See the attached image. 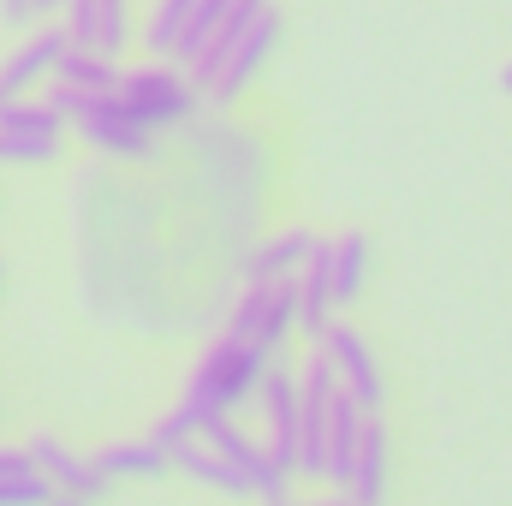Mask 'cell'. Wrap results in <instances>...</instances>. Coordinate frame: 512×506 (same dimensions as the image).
Here are the masks:
<instances>
[{
  "mask_svg": "<svg viewBox=\"0 0 512 506\" xmlns=\"http://www.w3.org/2000/svg\"><path fill=\"white\" fill-rule=\"evenodd\" d=\"M268 346H256L245 334H221L209 352H203V364H197V376L185 387V399H179V411L173 417H161V429H155V441L161 447H173V441H185V435H203L215 417H227L233 405H245L256 399V387L268 376Z\"/></svg>",
  "mask_w": 512,
  "mask_h": 506,
  "instance_id": "obj_1",
  "label": "cell"
},
{
  "mask_svg": "<svg viewBox=\"0 0 512 506\" xmlns=\"http://www.w3.org/2000/svg\"><path fill=\"white\" fill-rule=\"evenodd\" d=\"M114 96H120V108H126L131 120L149 126V131L185 126V120L203 108V90H197L185 72H173V66H137V72H120Z\"/></svg>",
  "mask_w": 512,
  "mask_h": 506,
  "instance_id": "obj_2",
  "label": "cell"
},
{
  "mask_svg": "<svg viewBox=\"0 0 512 506\" xmlns=\"http://www.w3.org/2000/svg\"><path fill=\"white\" fill-rule=\"evenodd\" d=\"M72 131H78L90 149L114 155V161H155V131L137 126L126 108H120V96H114V90H90V96H84V108L72 114Z\"/></svg>",
  "mask_w": 512,
  "mask_h": 506,
  "instance_id": "obj_3",
  "label": "cell"
},
{
  "mask_svg": "<svg viewBox=\"0 0 512 506\" xmlns=\"http://www.w3.org/2000/svg\"><path fill=\"white\" fill-rule=\"evenodd\" d=\"M274 42H280V12H274V0H268V6L256 12L251 24H245V30L233 36V48L221 54L215 78L203 84V102H209V108H227V102H233V96H239V90L251 84L256 72H262V60L274 54Z\"/></svg>",
  "mask_w": 512,
  "mask_h": 506,
  "instance_id": "obj_4",
  "label": "cell"
},
{
  "mask_svg": "<svg viewBox=\"0 0 512 506\" xmlns=\"http://www.w3.org/2000/svg\"><path fill=\"white\" fill-rule=\"evenodd\" d=\"M227 328L256 340V346H268V352H280L286 334L298 328V280H251L245 298L233 304Z\"/></svg>",
  "mask_w": 512,
  "mask_h": 506,
  "instance_id": "obj_5",
  "label": "cell"
},
{
  "mask_svg": "<svg viewBox=\"0 0 512 506\" xmlns=\"http://www.w3.org/2000/svg\"><path fill=\"white\" fill-rule=\"evenodd\" d=\"M203 435H209V441H215V447H221V453L239 465V471H245V483H251L256 501H268V506L292 501V471H286V465H280V459H274L262 441H251V435H245L233 417H215Z\"/></svg>",
  "mask_w": 512,
  "mask_h": 506,
  "instance_id": "obj_6",
  "label": "cell"
},
{
  "mask_svg": "<svg viewBox=\"0 0 512 506\" xmlns=\"http://www.w3.org/2000/svg\"><path fill=\"white\" fill-rule=\"evenodd\" d=\"M328 358H334V370H340V387L364 405V411H382V370H376V352L364 346V334L358 328H346V322H328V334L316 340Z\"/></svg>",
  "mask_w": 512,
  "mask_h": 506,
  "instance_id": "obj_7",
  "label": "cell"
},
{
  "mask_svg": "<svg viewBox=\"0 0 512 506\" xmlns=\"http://www.w3.org/2000/svg\"><path fill=\"white\" fill-rule=\"evenodd\" d=\"M256 399H262V417H268V453L298 477V429H304V405H298V381L286 376V370H274L268 364V376L256 387Z\"/></svg>",
  "mask_w": 512,
  "mask_h": 506,
  "instance_id": "obj_8",
  "label": "cell"
},
{
  "mask_svg": "<svg viewBox=\"0 0 512 506\" xmlns=\"http://www.w3.org/2000/svg\"><path fill=\"white\" fill-rule=\"evenodd\" d=\"M24 453H30V465L54 483V489H66V495H84V501H96L102 495V465H90V459H78L72 447H60L54 435H30L24 441Z\"/></svg>",
  "mask_w": 512,
  "mask_h": 506,
  "instance_id": "obj_9",
  "label": "cell"
},
{
  "mask_svg": "<svg viewBox=\"0 0 512 506\" xmlns=\"http://www.w3.org/2000/svg\"><path fill=\"white\" fill-rule=\"evenodd\" d=\"M376 411H364L346 387L328 399V483H352V465H358V447H364V423Z\"/></svg>",
  "mask_w": 512,
  "mask_h": 506,
  "instance_id": "obj_10",
  "label": "cell"
},
{
  "mask_svg": "<svg viewBox=\"0 0 512 506\" xmlns=\"http://www.w3.org/2000/svg\"><path fill=\"white\" fill-rule=\"evenodd\" d=\"M167 459H173V471H185L191 483H203V489H221V495H251V483H245V471L203 435H185V441H173L167 447Z\"/></svg>",
  "mask_w": 512,
  "mask_h": 506,
  "instance_id": "obj_11",
  "label": "cell"
},
{
  "mask_svg": "<svg viewBox=\"0 0 512 506\" xmlns=\"http://www.w3.org/2000/svg\"><path fill=\"white\" fill-rule=\"evenodd\" d=\"M328 322H334V274H328V245L316 239L310 262L298 268V328H304L310 340H322Z\"/></svg>",
  "mask_w": 512,
  "mask_h": 506,
  "instance_id": "obj_12",
  "label": "cell"
},
{
  "mask_svg": "<svg viewBox=\"0 0 512 506\" xmlns=\"http://www.w3.org/2000/svg\"><path fill=\"white\" fill-rule=\"evenodd\" d=\"M346 495H352V506H382L387 501V429H382V411L364 423V447H358V465H352Z\"/></svg>",
  "mask_w": 512,
  "mask_h": 506,
  "instance_id": "obj_13",
  "label": "cell"
},
{
  "mask_svg": "<svg viewBox=\"0 0 512 506\" xmlns=\"http://www.w3.org/2000/svg\"><path fill=\"white\" fill-rule=\"evenodd\" d=\"M66 48H72V36H66V30H42V36H30V42L0 66V84H6L12 96H18V90H30L36 78H48V72L60 66V54H66Z\"/></svg>",
  "mask_w": 512,
  "mask_h": 506,
  "instance_id": "obj_14",
  "label": "cell"
},
{
  "mask_svg": "<svg viewBox=\"0 0 512 506\" xmlns=\"http://www.w3.org/2000/svg\"><path fill=\"white\" fill-rule=\"evenodd\" d=\"M316 239L310 233H280V239H262L251 256H245V280H298V268L310 262Z\"/></svg>",
  "mask_w": 512,
  "mask_h": 506,
  "instance_id": "obj_15",
  "label": "cell"
},
{
  "mask_svg": "<svg viewBox=\"0 0 512 506\" xmlns=\"http://www.w3.org/2000/svg\"><path fill=\"white\" fill-rule=\"evenodd\" d=\"M328 274H334V304H358V292L370 280V239L364 233H340L328 245Z\"/></svg>",
  "mask_w": 512,
  "mask_h": 506,
  "instance_id": "obj_16",
  "label": "cell"
},
{
  "mask_svg": "<svg viewBox=\"0 0 512 506\" xmlns=\"http://www.w3.org/2000/svg\"><path fill=\"white\" fill-rule=\"evenodd\" d=\"M96 465H102V477H161V471H173V459H167V447L155 435L149 441H114V447H102Z\"/></svg>",
  "mask_w": 512,
  "mask_h": 506,
  "instance_id": "obj_17",
  "label": "cell"
},
{
  "mask_svg": "<svg viewBox=\"0 0 512 506\" xmlns=\"http://www.w3.org/2000/svg\"><path fill=\"white\" fill-rule=\"evenodd\" d=\"M54 78H60V84H84V90H114V84H120L114 60L96 54V48H66L60 66H54Z\"/></svg>",
  "mask_w": 512,
  "mask_h": 506,
  "instance_id": "obj_18",
  "label": "cell"
},
{
  "mask_svg": "<svg viewBox=\"0 0 512 506\" xmlns=\"http://www.w3.org/2000/svg\"><path fill=\"white\" fill-rule=\"evenodd\" d=\"M197 12V0H155V12H149V24H143V42H149V54H161V60H173V48H179V30H185V18Z\"/></svg>",
  "mask_w": 512,
  "mask_h": 506,
  "instance_id": "obj_19",
  "label": "cell"
},
{
  "mask_svg": "<svg viewBox=\"0 0 512 506\" xmlns=\"http://www.w3.org/2000/svg\"><path fill=\"white\" fill-rule=\"evenodd\" d=\"M233 6H239V0H197V12H191V18H185V30H179V48H173V60H179V66H191V60L203 54V42L215 36V24H221Z\"/></svg>",
  "mask_w": 512,
  "mask_h": 506,
  "instance_id": "obj_20",
  "label": "cell"
},
{
  "mask_svg": "<svg viewBox=\"0 0 512 506\" xmlns=\"http://www.w3.org/2000/svg\"><path fill=\"white\" fill-rule=\"evenodd\" d=\"M60 155V131H0V161L12 167H42Z\"/></svg>",
  "mask_w": 512,
  "mask_h": 506,
  "instance_id": "obj_21",
  "label": "cell"
},
{
  "mask_svg": "<svg viewBox=\"0 0 512 506\" xmlns=\"http://www.w3.org/2000/svg\"><path fill=\"white\" fill-rule=\"evenodd\" d=\"M60 126H66V120H60L48 102H18V96H12V102L0 108V131H60Z\"/></svg>",
  "mask_w": 512,
  "mask_h": 506,
  "instance_id": "obj_22",
  "label": "cell"
},
{
  "mask_svg": "<svg viewBox=\"0 0 512 506\" xmlns=\"http://www.w3.org/2000/svg\"><path fill=\"white\" fill-rule=\"evenodd\" d=\"M96 6H102V42H96V54L120 60V48L131 42V6L126 0H96Z\"/></svg>",
  "mask_w": 512,
  "mask_h": 506,
  "instance_id": "obj_23",
  "label": "cell"
},
{
  "mask_svg": "<svg viewBox=\"0 0 512 506\" xmlns=\"http://www.w3.org/2000/svg\"><path fill=\"white\" fill-rule=\"evenodd\" d=\"M66 36H72V48H96L102 42V6L96 0H66Z\"/></svg>",
  "mask_w": 512,
  "mask_h": 506,
  "instance_id": "obj_24",
  "label": "cell"
},
{
  "mask_svg": "<svg viewBox=\"0 0 512 506\" xmlns=\"http://www.w3.org/2000/svg\"><path fill=\"white\" fill-rule=\"evenodd\" d=\"M12 471H30V453H18V447H0V477H12Z\"/></svg>",
  "mask_w": 512,
  "mask_h": 506,
  "instance_id": "obj_25",
  "label": "cell"
},
{
  "mask_svg": "<svg viewBox=\"0 0 512 506\" xmlns=\"http://www.w3.org/2000/svg\"><path fill=\"white\" fill-rule=\"evenodd\" d=\"M0 18H6V24H30L36 12H30V0H0Z\"/></svg>",
  "mask_w": 512,
  "mask_h": 506,
  "instance_id": "obj_26",
  "label": "cell"
},
{
  "mask_svg": "<svg viewBox=\"0 0 512 506\" xmlns=\"http://www.w3.org/2000/svg\"><path fill=\"white\" fill-rule=\"evenodd\" d=\"M280 506H352V495H328V501H280Z\"/></svg>",
  "mask_w": 512,
  "mask_h": 506,
  "instance_id": "obj_27",
  "label": "cell"
},
{
  "mask_svg": "<svg viewBox=\"0 0 512 506\" xmlns=\"http://www.w3.org/2000/svg\"><path fill=\"white\" fill-rule=\"evenodd\" d=\"M48 506H90V501H84V495H66V489H54V501H48Z\"/></svg>",
  "mask_w": 512,
  "mask_h": 506,
  "instance_id": "obj_28",
  "label": "cell"
},
{
  "mask_svg": "<svg viewBox=\"0 0 512 506\" xmlns=\"http://www.w3.org/2000/svg\"><path fill=\"white\" fill-rule=\"evenodd\" d=\"M66 0H30V12H60Z\"/></svg>",
  "mask_w": 512,
  "mask_h": 506,
  "instance_id": "obj_29",
  "label": "cell"
},
{
  "mask_svg": "<svg viewBox=\"0 0 512 506\" xmlns=\"http://www.w3.org/2000/svg\"><path fill=\"white\" fill-rule=\"evenodd\" d=\"M501 84H507V96H512V66H507V72H501Z\"/></svg>",
  "mask_w": 512,
  "mask_h": 506,
  "instance_id": "obj_30",
  "label": "cell"
},
{
  "mask_svg": "<svg viewBox=\"0 0 512 506\" xmlns=\"http://www.w3.org/2000/svg\"><path fill=\"white\" fill-rule=\"evenodd\" d=\"M6 102H12V90H6V84H0V108H6Z\"/></svg>",
  "mask_w": 512,
  "mask_h": 506,
  "instance_id": "obj_31",
  "label": "cell"
}]
</instances>
